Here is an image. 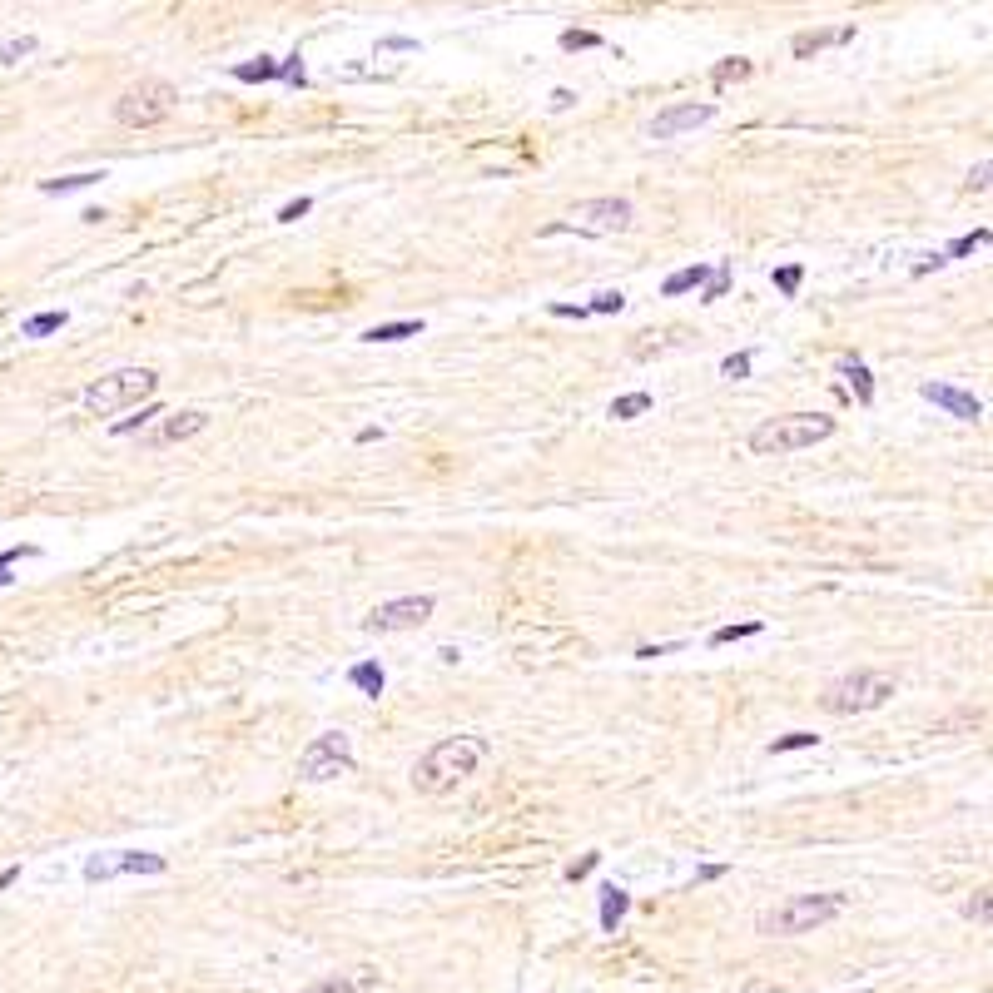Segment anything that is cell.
Wrapping results in <instances>:
<instances>
[{
	"label": "cell",
	"instance_id": "6da1fadb",
	"mask_svg": "<svg viewBox=\"0 0 993 993\" xmlns=\"http://www.w3.org/2000/svg\"><path fill=\"white\" fill-rule=\"evenodd\" d=\"M487 755H492V740L487 735H447V740H437L423 760L413 765V790L418 795H447L462 780H472Z\"/></svg>",
	"mask_w": 993,
	"mask_h": 993
},
{
	"label": "cell",
	"instance_id": "7a4b0ae2",
	"mask_svg": "<svg viewBox=\"0 0 993 993\" xmlns=\"http://www.w3.org/2000/svg\"><path fill=\"white\" fill-rule=\"evenodd\" d=\"M850 909V894H790L775 909L760 914V934L765 939H795V934H815L825 924H835Z\"/></svg>",
	"mask_w": 993,
	"mask_h": 993
},
{
	"label": "cell",
	"instance_id": "3957f363",
	"mask_svg": "<svg viewBox=\"0 0 993 993\" xmlns=\"http://www.w3.org/2000/svg\"><path fill=\"white\" fill-rule=\"evenodd\" d=\"M835 437V418L825 413H785V418H770L750 432V452L755 457H785V452H805L815 442Z\"/></svg>",
	"mask_w": 993,
	"mask_h": 993
},
{
	"label": "cell",
	"instance_id": "277c9868",
	"mask_svg": "<svg viewBox=\"0 0 993 993\" xmlns=\"http://www.w3.org/2000/svg\"><path fill=\"white\" fill-rule=\"evenodd\" d=\"M159 393V373L154 368H115V373H105L100 383H90L85 388V408L95 413V418H115V413H125V408H140Z\"/></svg>",
	"mask_w": 993,
	"mask_h": 993
},
{
	"label": "cell",
	"instance_id": "5b68a950",
	"mask_svg": "<svg viewBox=\"0 0 993 993\" xmlns=\"http://www.w3.org/2000/svg\"><path fill=\"white\" fill-rule=\"evenodd\" d=\"M636 224V204L631 199H586L576 204L562 224L542 229V234H586V239H606V234H626Z\"/></svg>",
	"mask_w": 993,
	"mask_h": 993
},
{
	"label": "cell",
	"instance_id": "8992f818",
	"mask_svg": "<svg viewBox=\"0 0 993 993\" xmlns=\"http://www.w3.org/2000/svg\"><path fill=\"white\" fill-rule=\"evenodd\" d=\"M889 696H894V676H884V671H850V676H840V681L825 686L820 706L830 710V715H864V710H879Z\"/></svg>",
	"mask_w": 993,
	"mask_h": 993
},
{
	"label": "cell",
	"instance_id": "52a82bcc",
	"mask_svg": "<svg viewBox=\"0 0 993 993\" xmlns=\"http://www.w3.org/2000/svg\"><path fill=\"white\" fill-rule=\"evenodd\" d=\"M174 110H179V90H174L169 80H140V85H130V90L115 100V120H120L125 130H154V125H164Z\"/></svg>",
	"mask_w": 993,
	"mask_h": 993
},
{
	"label": "cell",
	"instance_id": "ba28073f",
	"mask_svg": "<svg viewBox=\"0 0 993 993\" xmlns=\"http://www.w3.org/2000/svg\"><path fill=\"white\" fill-rule=\"evenodd\" d=\"M348 770H353V740H348L343 730H318V735L303 745V755H298V780H308V785L338 780V775H348Z\"/></svg>",
	"mask_w": 993,
	"mask_h": 993
},
{
	"label": "cell",
	"instance_id": "9c48e42d",
	"mask_svg": "<svg viewBox=\"0 0 993 993\" xmlns=\"http://www.w3.org/2000/svg\"><path fill=\"white\" fill-rule=\"evenodd\" d=\"M437 611V601L432 596H398V601H383V606H373L368 616H363V631H373V636H393V631H413V626H423L427 616Z\"/></svg>",
	"mask_w": 993,
	"mask_h": 993
},
{
	"label": "cell",
	"instance_id": "30bf717a",
	"mask_svg": "<svg viewBox=\"0 0 993 993\" xmlns=\"http://www.w3.org/2000/svg\"><path fill=\"white\" fill-rule=\"evenodd\" d=\"M164 854L149 850H110V854H90L85 859V884H110V879H125V874H164Z\"/></svg>",
	"mask_w": 993,
	"mask_h": 993
},
{
	"label": "cell",
	"instance_id": "8fae6325",
	"mask_svg": "<svg viewBox=\"0 0 993 993\" xmlns=\"http://www.w3.org/2000/svg\"><path fill=\"white\" fill-rule=\"evenodd\" d=\"M715 120V105H666L651 125H646V135L651 140H676V135H691V130H701Z\"/></svg>",
	"mask_w": 993,
	"mask_h": 993
},
{
	"label": "cell",
	"instance_id": "7c38bea8",
	"mask_svg": "<svg viewBox=\"0 0 993 993\" xmlns=\"http://www.w3.org/2000/svg\"><path fill=\"white\" fill-rule=\"evenodd\" d=\"M209 427V413H199V408H184V413H169L164 423H154L149 432L140 437V447H169V442H189L194 432H204Z\"/></svg>",
	"mask_w": 993,
	"mask_h": 993
},
{
	"label": "cell",
	"instance_id": "4fadbf2b",
	"mask_svg": "<svg viewBox=\"0 0 993 993\" xmlns=\"http://www.w3.org/2000/svg\"><path fill=\"white\" fill-rule=\"evenodd\" d=\"M919 393L929 398V403H939L949 418H959V423H979L984 418V403L974 398V393H964V388H954V383H919Z\"/></svg>",
	"mask_w": 993,
	"mask_h": 993
},
{
	"label": "cell",
	"instance_id": "5bb4252c",
	"mask_svg": "<svg viewBox=\"0 0 993 993\" xmlns=\"http://www.w3.org/2000/svg\"><path fill=\"white\" fill-rule=\"evenodd\" d=\"M845 40H854V25H840V30H805V35L790 40V55H795V60H810V55H820V50H830V45H845Z\"/></svg>",
	"mask_w": 993,
	"mask_h": 993
},
{
	"label": "cell",
	"instance_id": "9a60e30c",
	"mask_svg": "<svg viewBox=\"0 0 993 993\" xmlns=\"http://www.w3.org/2000/svg\"><path fill=\"white\" fill-rule=\"evenodd\" d=\"M378 984V974L373 969H358L353 979L348 974H328V979H313L308 989H298V993H368Z\"/></svg>",
	"mask_w": 993,
	"mask_h": 993
},
{
	"label": "cell",
	"instance_id": "2e32d148",
	"mask_svg": "<svg viewBox=\"0 0 993 993\" xmlns=\"http://www.w3.org/2000/svg\"><path fill=\"white\" fill-rule=\"evenodd\" d=\"M626 914H631V894H626V889H616V884H611V889H601V919H596V924H601V934H616Z\"/></svg>",
	"mask_w": 993,
	"mask_h": 993
},
{
	"label": "cell",
	"instance_id": "e0dca14e",
	"mask_svg": "<svg viewBox=\"0 0 993 993\" xmlns=\"http://www.w3.org/2000/svg\"><path fill=\"white\" fill-rule=\"evenodd\" d=\"M423 333V318H398V323H378L363 333V343H403V338H418Z\"/></svg>",
	"mask_w": 993,
	"mask_h": 993
},
{
	"label": "cell",
	"instance_id": "ac0fdd59",
	"mask_svg": "<svg viewBox=\"0 0 993 993\" xmlns=\"http://www.w3.org/2000/svg\"><path fill=\"white\" fill-rule=\"evenodd\" d=\"M348 686H358L368 701H378V696H383V686H388V676H383V666H378V661H358V666L348 671Z\"/></svg>",
	"mask_w": 993,
	"mask_h": 993
},
{
	"label": "cell",
	"instance_id": "d6986e66",
	"mask_svg": "<svg viewBox=\"0 0 993 993\" xmlns=\"http://www.w3.org/2000/svg\"><path fill=\"white\" fill-rule=\"evenodd\" d=\"M65 323H70V313H65V308H50V313H35V318H25L20 338H50V333H60Z\"/></svg>",
	"mask_w": 993,
	"mask_h": 993
},
{
	"label": "cell",
	"instance_id": "ffe728a7",
	"mask_svg": "<svg viewBox=\"0 0 993 993\" xmlns=\"http://www.w3.org/2000/svg\"><path fill=\"white\" fill-rule=\"evenodd\" d=\"M706 279H710V269H706V264H691V269H676V274H671V279L661 284V293H666V298H681V293H691V288H701V284H706Z\"/></svg>",
	"mask_w": 993,
	"mask_h": 993
},
{
	"label": "cell",
	"instance_id": "44dd1931",
	"mask_svg": "<svg viewBox=\"0 0 993 993\" xmlns=\"http://www.w3.org/2000/svg\"><path fill=\"white\" fill-rule=\"evenodd\" d=\"M234 80H239V85H264V80H279V60L259 55V60H249V65H234Z\"/></svg>",
	"mask_w": 993,
	"mask_h": 993
},
{
	"label": "cell",
	"instance_id": "7402d4cb",
	"mask_svg": "<svg viewBox=\"0 0 993 993\" xmlns=\"http://www.w3.org/2000/svg\"><path fill=\"white\" fill-rule=\"evenodd\" d=\"M840 373H845V378H850L854 398H859V403H864V408H869V403H874V378H869V368H864V363H859V358H845V363H840Z\"/></svg>",
	"mask_w": 993,
	"mask_h": 993
},
{
	"label": "cell",
	"instance_id": "603a6c76",
	"mask_svg": "<svg viewBox=\"0 0 993 993\" xmlns=\"http://www.w3.org/2000/svg\"><path fill=\"white\" fill-rule=\"evenodd\" d=\"M105 174L100 169H85V174H65V179H45L40 184V194H75V189H90V184H100Z\"/></svg>",
	"mask_w": 993,
	"mask_h": 993
},
{
	"label": "cell",
	"instance_id": "cb8c5ba5",
	"mask_svg": "<svg viewBox=\"0 0 993 993\" xmlns=\"http://www.w3.org/2000/svg\"><path fill=\"white\" fill-rule=\"evenodd\" d=\"M651 403H656L651 393H626V398H616V403H611V418H616V423H631V418L651 413Z\"/></svg>",
	"mask_w": 993,
	"mask_h": 993
},
{
	"label": "cell",
	"instance_id": "d4e9b609",
	"mask_svg": "<svg viewBox=\"0 0 993 993\" xmlns=\"http://www.w3.org/2000/svg\"><path fill=\"white\" fill-rule=\"evenodd\" d=\"M979 249H989V229H974V234L954 239V244L944 249V259H969V254H979Z\"/></svg>",
	"mask_w": 993,
	"mask_h": 993
},
{
	"label": "cell",
	"instance_id": "484cf974",
	"mask_svg": "<svg viewBox=\"0 0 993 993\" xmlns=\"http://www.w3.org/2000/svg\"><path fill=\"white\" fill-rule=\"evenodd\" d=\"M765 626L760 621H740V626H720L715 636H710V646H730V641H745V636H760Z\"/></svg>",
	"mask_w": 993,
	"mask_h": 993
},
{
	"label": "cell",
	"instance_id": "4316f807",
	"mask_svg": "<svg viewBox=\"0 0 993 993\" xmlns=\"http://www.w3.org/2000/svg\"><path fill=\"white\" fill-rule=\"evenodd\" d=\"M810 745H820V735H815V730H790V735H780V740L770 745V755H785V750H810Z\"/></svg>",
	"mask_w": 993,
	"mask_h": 993
},
{
	"label": "cell",
	"instance_id": "83f0119b",
	"mask_svg": "<svg viewBox=\"0 0 993 993\" xmlns=\"http://www.w3.org/2000/svg\"><path fill=\"white\" fill-rule=\"evenodd\" d=\"M25 55H35V35H20V40H5L0 45V65H20Z\"/></svg>",
	"mask_w": 993,
	"mask_h": 993
},
{
	"label": "cell",
	"instance_id": "f1b7e54d",
	"mask_svg": "<svg viewBox=\"0 0 993 993\" xmlns=\"http://www.w3.org/2000/svg\"><path fill=\"white\" fill-rule=\"evenodd\" d=\"M750 70H755L750 60H725V65H715V70H710V80H715V85H730V80H745Z\"/></svg>",
	"mask_w": 993,
	"mask_h": 993
},
{
	"label": "cell",
	"instance_id": "f546056e",
	"mask_svg": "<svg viewBox=\"0 0 993 993\" xmlns=\"http://www.w3.org/2000/svg\"><path fill=\"white\" fill-rule=\"evenodd\" d=\"M800 284H805V269H800V264H785V269H775V288H780L785 298H795V293H800Z\"/></svg>",
	"mask_w": 993,
	"mask_h": 993
},
{
	"label": "cell",
	"instance_id": "4dcf8cb0",
	"mask_svg": "<svg viewBox=\"0 0 993 993\" xmlns=\"http://www.w3.org/2000/svg\"><path fill=\"white\" fill-rule=\"evenodd\" d=\"M154 418H164V413H159V408L149 403V408H140V418H125V423H115L110 432H115V437H130V432H144V427L154 423Z\"/></svg>",
	"mask_w": 993,
	"mask_h": 993
},
{
	"label": "cell",
	"instance_id": "1f68e13d",
	"mask_svg": "<svg viewBox=\"0 0 993 993\" xmlns=\"http://www.w3.org/2000/svg\"><path fill=\"white\" fill-rule=\"evenodd\" d=\"M586 308H591V313H621V308H626V293H621V288H606V293H596Z\"/></svg>",
	"mask_w": 993,
	"mask_h": 993
},
{
	"label": "cell",
	"instance_id": "d6a6232c",
	"mask_svg": "<svg viewBox=\"0 0 993 993\" xmlns=\"http://www.w3.org/2000/svg\"><path fill=\"white\" fill-rule=\"evenodd\" d=\"M720 378H730V383L750 378V353H730V358L720 363Z\"/></svg>",
	"mask_w": 993,
	"mask_h": 993
},
{
	"label": "cell",
	"instance_id": "836d02e7",
	"mask_svg": "<svg viewBox=\"0 0 993 993\" xmlns=\"http://www.w3.org/2000/svg\"><path fill=\"white\" fill-rule=\"evenodd\" d=\"M596 45H601L596 30H567L562 35V50H596Z\"/></svg>",
	"mask_w": 993,
	"mask_h": 993
},
{
	"label": "cell",
	"instance_id": "e575fe53",
	"mask_svg": "<svg viewBox=\"0 0 993 993\" xmlns=\"http://www.w3.org/2000/svg\"><path fill=\"white\" fill-rule=\"evenodd\" d=\"M725 288H730V264H720V269H710V279H706V303H715V298H725Z\"/></svg>",
	"mask_w": 993,
	"mask_h": 993
},
{
	"label": "cell",
	"instance_id": "d590c367",
	"mask_svg": "<svg viewBox=\"0 0 993 993\" xmlns=\"http://www.w3.org/2000/svg\"><path fill=\"white\" fill-rule=\"evenodd\" d=\"M20 557H35V547H5V552H0V586H10V567H15Z\"/></svg>",
	"mask_w": 993,
	"mask_h": 993
},
{
	"label": "cell",
	"instance_id": "8d00e7d4",
	"mask_svg": "<svg viewBox=\"0 0 993 993\" xmlns=\"http://www.w3.org/2000/svg\"><path fill=\"white\" fill-rule=\"evenodd\" d=\"M279 80H288V85H308V70H303V60H298V55L279 60Z\"/></svg>",
	"mask_w": 993,
	"mask_h": 993
},
{
	"label": "cell",
	"instance_id": "74e56055",
	"mask_svg": "<svg viewBox=\"0 0 993 993\" xmlns=\"http://www.w3.org/2000/svg\"><path fill=\"white\" fill-rule=\"evenodd\" d=\"M989 174H993V159H979V164L969 169V194H984V189H989Z\"/></svg>",
	"mask_w": 993,
	"mask_h": 993
},
{
	"label": "cell",
	"instance_id": "f35d334b",
	"mask_svg": "<svg viewBox=\"0 0 993 993\" xmlns=\"http://www.w3.org/2000/svg\"><path fill=\"white\" fill-rule=\"evenodd\" d=\"M308 209H313V199H303V194H298L293 204H284V209H279V224H298Z\"/></svg>",
	"mask_w": 993,
	"mask_h": 993
},
{
	"label": "cell",
	"instance_id": "ab89813d",
	"mask_svg": "<svg viewBox=\"0 0 993 993\" xmlns=\"http://www.w3.org/2000/svg\"><path fill=\"white\" fill-rule=\"evenodd\" d=\"M964 914H969V919H979V924H989V889H979V894L964 904Z\"/></svg>",
	"mask_w": 993,
	"mask_h": 993
},
{
	"label": "cell",
	"instance_id": "60d3db41",
	"mask_svg": "<svg viewBox=\"0 0 993 993\" xmlns=\"http://www.w3.org/2000/svg\"><path fill=\"white\" fill-rule=\"evenodd\" d=\"M596 864H601V854H586V859H576V864L567 869V879H571V884H576V879H586V874H591Z\"/></svg>",
	"mask_w": 993,
	"mask_h": 993
},
{
	"label": "cell",
	"instance_id": "b9f144b4",
	"mask_svg": "<svg viewBox=\"0 0 993 993\" xmlns=\"http://www.w3.org/2000/svg\"><path fill=\"white\" fill-rule=\"evenodd\" d=\"M552 318H591L586 303H552Z\"/></svg>",
	"mask_w": 993,
	"mask_h": 993
},
{
	"label": "cell",
	"instance_id": "7bdbcfd3",
	"mask_svg": "<svg viewBox=\"0 0 993 993\" xmlns=\"http://www.w3.org/2000/svg\"><path fill=\"white\" fill-rule=\"evenodd\" d=\"M730 874V864H701L696 869V884H715V879H725Z\"/></svg>",
	"mask_w": 993,
	"mask_h": 993
},
{
	"label": "cell",
	"instance_id": "ee69618b",
	"mask_svg": "<svg viewBox=\"0 0 993 993\" xmlns=\"http://www.w3.org/2000/svg\"><path fill=\"white\" fill-rule=\"evenodd\" d=\"M378 50H418V40H408V35H388V40H378Z\"/></svg>",
	"mask_w": 993,
	"mask_h": 993
},
{
	"label": "cell",
	"instance_id": "f6af8a7d",
	"mask_svg": "<svg viewBox=\"0 0 993 993\" xmlns=\"http://www.w3.org/2000/svg\"><path fill=\"white\" fill-rule=\"evenodd\" d=\"M671 651H681V646H676V641H666V646H641L636 656H641V661H656V656H671Z\"/></svg>",
	"mask_w": 993,
	"mask_h": 993
},
{
	"label": "cell",
	"instance_id": "bcb514c9",
	"mask_svg": "<svg viewBox=\"0 0 993 993\" xmlns=\"http://www.w3.org/2000/svg\"><path fill=\"white\" fill-rule=\"evenodd\" d=\"M571 105H576L571 90H552V110H571Z\"/></svg>",
	"mask_w": 993,
	"mask_h": 993
},
{
	"label": "cell",
	"instance_id": "7dc6e473",
	"mask_svg": "<svg viewBox=\"0 0 993 993\" xmlns=\"http://www.w3.org/2000/svg\"><path fill=\"white\" fill-rule=\"evenodd\" d=\"M15 879H20V864H10V869H0V889H10Z\"/></svg>",
	"mask_w": 993,
	"mask_h": 993
}]
</instances>
